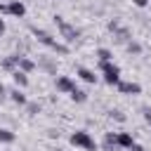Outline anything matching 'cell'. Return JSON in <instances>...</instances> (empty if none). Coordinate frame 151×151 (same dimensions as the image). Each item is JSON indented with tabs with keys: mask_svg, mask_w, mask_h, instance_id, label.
I'll return each instance as SVG.
<instances>
[{
	"mask_svg": "<svg viewBox=\"0 0 151 151\" xmlns=\"http://www.w3.org/2000/svg\"><path fill=\"white\" fill-rule=\"evenodd\" d=\"M2 33H5V21L0 19V35H2Z\"/></svg>",
	"mask_w": 151,
	"mask_h": 151,
	"instance_id": "ffe728a7",
	"label": "cell"
},
{
	"mask_svg": "<svg viewBox=\"0 0 151 151\" xmlns=\"http://www.w3.org/2000/svg\"><path fill=\"white\" fill-rule=\"evenodd\" d=\"M17 68H19V71H24V73H31V71L35 68V64H33L28 57H19V64H17Z\"/></svg>",
	"mask_w": 151,
	"mask_h": 151,
	"instance_id": "ba28073f",
	"label": "cell"
},
{
	"mask_svg": "<svg viewBox=\"0 0 151 151\" xmlns=\"http://www.w3.org/2000/svg\"><path fill=\"white\" fill-rule=\"evenodd\" d=\"M71 144H73V146H80V149H85V151H97L94 137H92L90 132H85V130H76V132L71 134Z\"/></svg>",
	"mask_w": 151,
	"mask_h": 151,
	"instance_id": "6da1fadb",
	"label": "cell"
},
{
	"mask_svg": "<svg viewBox=\"0 0 151 151\" xmlns=\"http://www.w3.org/2000/svg\"><path fill=\"white\" fill-rule=\"evenodd\" d=\"M118 90H120V94H139L142 92L139 83H125V80L118 83Z\"/></svg>",
	"mask_w": 151,
	"mask_h": 151,
	"instance_id": "277c9868",
	"label": "cell"
},
{
	"mask_svg": "<svg viewBox=\"0 0 151 151\" xmlns=\"http://www.w3.org/2000/svg\"><path fill=\"white\" fill-rule=\"evenodd\" d=\"M9 99H12L14 104H26V94L21 92V87H17V90H12V92H9Z\"/></svg>",
	"mask_w": 151,
	"mask_h": 151,
	"instance_id": "8fae6325",
	"label": "cell"
},
{
	"mask_svg": "<svg viewBox=\"0 0 151 151\" xmlns=\"http://www.w3.org/2000/svg\"><path fill=\"white\" fill-rule=\"evenodd\" d=\"M132 2H134L137 7H146V2H149V0H132Z\"/></svg>",
	"mask_w": 151,
	"mask_h": 151,
	"instance_id": "d6986e66",
	"label": "cell"
},
{
	"mask_svg": "<svg viewBox=\"0 0 151 151\" xmlns=\"http://www.w3.org/2000/svg\"><path fill=\"white\" fill-rule=\"evenodd\" d=\"M116 142H118V146H123V149H130V146L134 144V139H132L130 132H116Z\"/></svg>",
	"mask_w": 151,
	"mask_h": 151,
	"instance_id": "8992f818",
	"label": "cell"
},
{
	"mask_svg": "<svg viewBox=\"0 0 151 151\" xmlns=\"http://www.w3.org/2000/svg\"><path fill=\"white\" fill-rule=\"evenodd\" d=\"M127 50H130V52H134V54H137V52H142V47H139L137 42H130V45H127Z\"/></svg>",
	"mask_w": 151,
	"mask_h": 151,
	"instance_id": "9a60e30c",
	"label": "cell"
},
{
	"mask_svg": "<svg viewBox=\"0 0 151 151\" xmlns=\"http://www.w3.org/2000/svg\"><path fill=\"white\" fill-rule=\"evenodd\" d=\"M73 87H76V83H73L68 76H59V78H57V90H59V92H66V94H68Z\"/></svg>",
	"mask_w": 151,
	"mask_h": 151,
	"instance_id": "5b68a950",
	"label": "cell"
},
{
	"mask_svg": "<svg viewBox=\"0 0 151 151\" xmlns=\"http://www.w3.org/2000/svg\"><path fill=\"white\" fill-rule=\"evenodd\" d=\"M0 12H7L12 17H24L26 14V5L21 0H12L9 5H0Z\"/></svg>",
	"mask_w": 151,
	"mask_h": 151,
	"instance_id": "3957f363",
	"label": "cell"
},
{
	"mask_svg": "<svg viewBox=\"0 0 151 151\" xmlns=\"http://www.w3.org/2000/svg\"><path fill=\"white\" fill-rule=\"evenodd\" d=\"M12 78H14L17 87H21V90L28 85V73H24V71H19V68H14V71H12Z\"/></svg>",
	"mask_w": 151,
	"mask_h": 151,
	"instance_id": "52a82bcc",
	"label": "cell"
},
{
	"mask_svg": "<svg viewBox=\"0 0 151 151\" xmlns=\"http://www.w3.org/2000/svg\"><path fill=\"white\" fill-rule=\"evenodd\" d=\"M97 57H99V61H111V59H113L111 50H106V47H99V50H97Z\"/></svg>",
	"mask_w": 151,
	"mask_h": 151,
	"instance_id": "5bb4252c",
	"label": "cell"
},
{
	"mask_svg": "<svg viewBox=\"0 0 151 151\" xmlns=\"http://www.w3.org/2000/svg\"><path fill=\"white\" fill-rule=\"evenodd\" d=\"M144 118H146V123H151V106L144 109Z\"/></svg>",
	"mask_w": 151,
	"mask_h": 151,
	"instance_id": "e0dca14e",
	"label": "cell"
},
{
	"mask_svg": "<svg viewBox=\"0 0 151 151\" xmlns=\"http://www.w3.org/2000/svg\"><path fill=\"white\" fill-rule=\"evenodd\" d=\"M111 118H116V120H125V116H123L120 111H111Z\"/></svg>",
	"mask_w": 151,
	"mask_h": 151,
	"instance_id": "2e32d148",
	"label": "cell"
},
{
	"mask_svg": "<svg viewBox=\"0 0 151 151\" xmlns=\"http://www.w3.org/2000/svg\"><path fill=\"white\" fill-rule=\"evenodd\" d=\"M78 78H80V80H85V83H97V76H94L90 68H85V66H80V68H78Z\"/></svg>",
	"mask_w": 151,
	"mask_h": 151,
	"instance_id": "9c48e42d",
	"label": "cell"
},
{
	"mask_svg": "<svg viewBox=\"0 0 151 151\" xmlns=\"http://www.w3.org/2000/svg\"><path fill=\"white\" fill-rule=\"evenodd\" d=\"M104 146H106V151L118 149V142H116V134H113V132H106V137H104Z\"/></svg>",
	"mask_w": 151,
	"mask_h": 151,
	"instance_id": "7c38bea8",
	"label": "cell"
},
{
	"mask_svg": "<svg viewBox=\"0 0 151 151\" xmlns=\"http://www.w3.org/2000/svg\"><path fill=\"white\" fill-rule=\"evenodd\" d=\"M14 137H17V134H14L12 130L0 127V142H2V144H12V142H14Z\"/></svg>",
	"mask_w": 151,
	"mask_h": 151,
	"instance_id": "4fadbf2b",
	"label": "cell"
},
{
	"mask_svg": "<svg viewBox=\"0 0 151 151\" xmlns=\"http://www.w3.org/2000/svg\"><path fill=\"white\" fill-rule=\"evenodd\" d=\"M130 151H146V149H144V146H139V144H137V142H134V144H132V146H130Z\"/></svg>",
	"mask_w": 151,
	"mask_h": 151,
	"instance_id": "ac0fdd59",
	"label": "cell"
},
{
	"mask_svg": "<svg viewBox=\"0 0 151 151\" xmlns=\"http://www.w3.org/2000/svg\"><path fill=\"white\" fill-rule=\"evenodd\" d=\"M99 68L104 73V83L106 85H118L120 83V68L111 61H99Z\"/></svg>",
	"mask_w": 151,
	"mask_h": 151,
	"instance_id": "7a4b0ae2",
	"label": "cell"
},
{
	"mask_svg": "<svg viewBox=\"0 0 151 151\" xmlns=\"http://www.w3.org/2000/svg\"><path fill=\"white\" fill-rule=\"evenodd\" d=\"M68 94H71V99H73V101H78V104L87 101V92H83V90H78V87H73Z\"/></svg>",
	"mask_w": 151,
	"mask_h": 151,
	"instance_id": "30bf717a",
	"label": "cell"
}]
</instances>
